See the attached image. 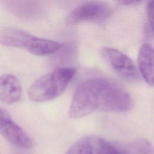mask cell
Segmentation results:
<instances>
[{"label":"cell","mask_w":154,"mask_h":154,"mask_svg":"<svg viewBox=\"0 0 154 154\" xmlns=\"http://www.w3.org/2000/svg\"><path fill=\"white\" fill-rule=\"evenodd\" d=\"M134 106L132 96L120 84L103 77L90 78L75 90L69 116L79 119L96 111L125 112Z\"/></svg>","instance_id":"obj_1"},{"label":"cell","mask_w":154,"mask_h":154,"mask_svg":"<svg viewBox=\"0 0 154 154\" xmlns=\"http://www.w3.org/2000/svg\"><path fill=\"white\" fill-rule=\"evenodd\" d=\"M76 73L75 69L62 67L37 78L28 89V96L36 102L53 100L61 95Z\"/></svg>","instance_id":"obj_2"},{"label":"cell","mask_w":154,"mask_h":154,"mask_svg":"<svg viewBox=\"0 0 154 154\" xmlns=\"http://www.w3.org/2000/svg\"><path fill=\"white\" fill-rule=\"evenodd\" d=\"M0 45L22 48L37 56L51 55L59 51L63 44L32 35L16 27H5L0 30Z\"/></svg>","instance_id":"obj_3"},{"label":"cell","mask_w":154,"mask_h":154,"mask_svg":"<svg viewBox=\"0 0 154 154\" xmlns=\"http://www.w3.org/2000/svg\"><path fill=\"white\" fill-rule=\"evenodd\" d=\"M111 13L109 6L103 2L87 1L73 9L66 17V23L72 26L84 22H99Z\"/></svg>","instance_id":"obj_4"},{"label":"cell","mask_w":154,"mask_h":154,"mask_svg":"<svg viewBox=\"0 0 154 154\" xmlns=\"http://www.w3.org/2000/svg\"><path fill=\"white\" fill-rule=\"evenodd\" d=\"M100 54L105 60L125 79L138 81L140 75L135 64L125 53L114 48L105 46L101 49Z\"/></svg>","instance_id":"obj_5"},{"label":"cell","mask_w":154,"mask_h":154,"mask_svg":"<svg viewBox=\"0 0 154 154\" xmlns=\"http://www.w3.org/2000/svg\"><path fill=\"white\" fill-rule=\"evenodd\" d=\"M0 134L13 145L24 149L31 148V137L11 118L9 113L0 108Z\"/></svg>","instance_id":"obj_6"},{"label":"cell","mask_w":154,"mask_h":154,"mask_svg":"<svg viewBox=\"0 0 154 154\" xmlns=\"http://www.w3.org/2000/svg\"><path fill=\"white\" fill-rule=\"evenodd\" d=\"M22 91L20 82L14 75L0 76V101L8 105L15 103L20 99Z\"/></svg>","instance_id":"obj_7"},{"label":"cell","mask_w":154,"mask_h":154,"mask_svg":"<svg viewBox=\"0 0 154 154\" xmlns=\"http://www.w3.org/2000/svg\"><path fill=\"white\" fill-rule=\"evenodd\" d=\"M138 69L145 81L154 87V48L149 43L140 48L137 58Z\"/></svg>","instance_id":"obj_8"},{"label":"cell","mask_w":154,"mask_h":154,"mask_svg":"<svg viewBox=\"0 0 154 154\" xmlns=\"http://www.w3.org/2000/svg\"><path fill=\"white\" fill-rule=\"evenodd\" d=\"M91 154H129L127 147L114 144L98 137H90Z\"/></svg>","instance_id":"obj_9"},{"label":"cell","mask_w":154,"mask_h":154,"mask_svg":"<svg viewBox=\"0 0 154 154\" xmlns=\"http://www.w3.org/2000/svg\"><path fill=\"white\" fill-rule=\"evenodd\" d=\"M126 147L129 154H154V146L146 139L135 140Z\"/></svg>","instance_id":"obj_10"},{"label":"cell","mask_w":154,"mask_h":154,"mask_svg":"<svg viewBox=\"0 0 154 154\" xmlns=\"http://www.w3.org/2000/svg\"><path fill=\"white\" fill-rule=\"evenodd\" d=\"M64 154H91L90 137H82L76 140Z\"/></svg>","instance_id":"obj_11"},{"label":"cell","mask_w":154,"mask_h":154,"mask_svg":"<svg viewBox=\"0 0 154 154\" xmlns=\"http://www.w3.org/2000/svg\"><path fill=\"white\" fill-rule=\"evenodd\" d=\"M147 16L154 34V1H151L148 2L146 7Z\"/></svg>","instance_id":"obj_12"},{"label":"cell","mask_w":154,"mask_h":154,"mask_svg":"<svg viewBox=\"0 0 154 154\" xmlns=\"http://www.w3.org/2000/svg\"><path fill=\"white\" fill-rule=\"evenodd\" d=\"M119 4H120L122 5H126V6H130V5H138L141 1H120L118 2Z\"/></svg>","instance_id":"obj_13"},{"label":"cell","mask_w":154,"mask_h":154,"mask_svg":"<svg viewBox=\"0 0 154 154\" xmlns=\"http://www.w3.org/2000/svg\"><path fill=\"white\" fill-rule=\"evenodd\" d=\"M0 154H2V153H1V151H0Z\"/></svg>","instance_id":"obj_14"},{"label":"cell","mask_w":154,"mask_h":154,"mask_svg":"<svg viewBox=\"0 0 154 154\" xmlns=\"http://www.w3.org/2000/svg\"><path fill=\"white\" fill-rule=\"evenodd\" d=\"M19 154H23V153H19Z\"/></svg>","instance_id":"obj_15"}]
</instances>
